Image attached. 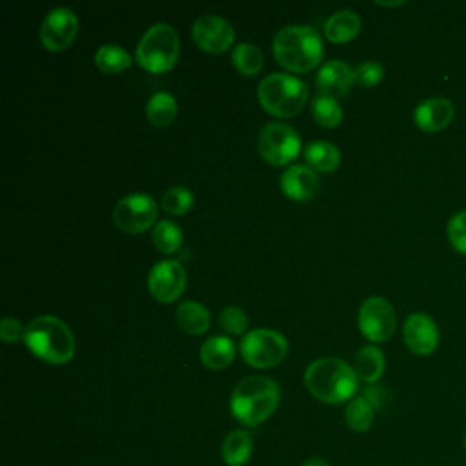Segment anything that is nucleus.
<instances>
[{"label": "nucleus", "mask_w": 466, "mask_h": 466, "mask_svg": "<svg viewBox=\"0 0 466 466\" xmlns=\"http://www.w3.org/2000/svg\"><path fill=\"white\" fill-rule=\"evenodd\" d=\"M453 115H455L453 104L442 96L426 98L413 111L415 124L426 133L442 131L444 127L450 126V122L453 120Z\"/></svg>", "instance_id": "16"}, {"label": "nucleus", "mask_w": 466, "mask_h": 466, "mask_svg": "<svg viewBox=\"0 0 466 466\" xmlns=\"http://www.w3.org/2000/svg\"><path fill=\"white\" fill-rule=\"evenodd\" d=\"M25 328H22L20 320L15 317H4L0 322V337L5 342H15L18 339H24Z\"/></svg>", "instance_id": "34"}, {"label": "nucleus", "mask_w": 466, "mask_h": 466, "mask_svg": "<svg viewBox=\"0 0 466 466\" xmlns=\"http://www.w3.org/2000/svg\"><path fill=\"white\" fill-rule=\"evenodd\" d=\"M158 206L146 193H131L122 197L113 208V222L124 233H142L157 218Z\"/></svg>", "instance_id": "9"}, {"label": "nucleus", "mask_w": 466, "mask_h": 466, "mask_svg": "<svg viewBox=\"0 0 466 466\" xmlns=\"http://www.w3.org/2000/svg\"><path fill=\"white\" fill-rule=\"evenodd\" d=\"M25 346L49 364H66L75 355V337L66 322L53 315L35 317L24 331Z\"/></svg>", "instance_id": "4"}, {"label": "nucleus", "mask_w": 466, "mask_h": 466, "mask_svg": "<svg viewBox=\"0 0 466 466\" xmlns=\"http://www.w3.org/2000/svg\"><path fill=\"white\" fill-rule=\"evenodd\" d=\"M306 162L317 171H333L340 164V151L328 140H315L306 146Z\"/></svg>", "instance_id": "23"}, {"label": "nucleus", "mask_w": 466, "mask_h": 466, "mask_svg": "<svg viewBox=\"0 0 466 466\" xmlns=\"http://www.w3.org/2000/svg\"><path fill=\"white\" fill-rule=\"evenodd\" d=\"M406 346L417 355H430L439 344V328L426 313H411L402 326Z\"/></svg>", "instance_id": "14"}, {"label": "nucleus", "mask_w": 466, "mask_h": 466, "mask_svg": "<svg viewBox=\"0 0 466 466\" xmlns=\"http://www.w3.org/2000/svg\"><path fill=\"white\" fill-rule=\"evenodd\" d=\"M306 388L322 402L340 404L353 397L359 386L355 370L340 359L324 357L313 360L304 373Z\"/></svg>", "instance_id": "1"}, {"label": "nucleus", "mask_w": 466, "mask_h": 466, "mask_svg": "<svg viewBox=\"0 0 466 466\" xmlns=\"http://www.w3.org/2000/svg\"><path fill=\"white\" fill-rule=\"evenodd\" d=\"M180 44L177 31L166 24H153L137 46L138 64L151 73H164L171 69L178 58Z\"/></svg>", "instance_id": "6"}, {"label": "nucleus", "mask_w": 466, "mask_h": 466, "mask_svg": "<svg viewBox=\"0 0 466 466\" xmlns=\"http://www.w3.org/2000/svg\"><path fill=\"white\" fill-rule=\"evenodd\" d=\"M288 351V340L280 331L257 328L248 331L240 340L242 359L253 368L277 366Z\"/></svg>", "instance_id": "7"}, {"label": "nucleus", "mask_w": 466, "mask_h": 466, "mask_svg": "<svg viewBox=\"0 0 466 466\" xmlns=\"http://www.w3.org/2000/svg\"><path fill=\"white\" fill-rule=\"evenodd\" d=\"M253 451L251 435L244 430H233L222 442V459L228 466H242L249 461Z\"/></svg>", "instance_id": "21"}, {"label": "nucleus", "mask_w": 466, "mask_h": 466, "mask_svg": "<svg viewBox=\"0 0 466 466\" xmlns=\"http://www.w3.org/2000/svg\"><path fill=\"white\" fill-rule=\"evenodd\" d=\"M371 406L373 410L375 408H382L386 404V399H388V391L382 388V386H377V384H370L366 390H364V395H362Z\"/></svg>", "instance_id": "35"}, {"label": "nucleus", "mask_w": 466, "mask_h": 466, "mask_svg": "<svg viewBox=\"0 0 466 466\" xmlns=\"http://www.w3.org/2000/svg\"><path fill=\"white\" fill-rule=\"evenodd\" d=\"M280 187L293 200H309L319 191V175L306 164H293L282 173Z\"/></svg>", "instance_id": "17"}, {"label": "nucleus", "mask_w": 466, "mask_h": 466, "mask_svg": "<svg viewBox=\"0 0 466 466\" xmlns=\"http://www.w3.org/2000/svg\"><path fill=\"white\" fill-rule=\"evenodd\" d=\"M355 84V69L342 60H328L317 73V86L324 96H342Z\"/></svg>", "instance_id": "15"}, {"label": "nucleus", "mask_w": 466, "mask_h": 466, "mask_svg": "<svg viewBox=\"0 0 466 466\" xmlns=\"http://www.w3.org/2000/svg\"><path fill=\"white\" fill-rule=\"evenodd\" d=\"M373 422V406L364 397H355L346 406V424L353 431H368Z\"/></svg>", "instance_id": "29"}, {"label": "nucleus", "mask_w": 466, "mask_h": 466, "mask_svg": "<svg viewBox=\"0 0 466 466\" xmlns=\"http://www.w3.org/2000/svg\"><path fill=\"white\" fill-rule=\"evenodd\" d=\"M191 36L200 49L208 53H222L233 44L235 31L222 16L204 15L193 22Z\"/></svg>", "instance_id": "13"}, {"label": "nucleus", "mask_w": 466, "mask_h": 466, "mask_svg": "<svg viewBox=\"0 0 466 466\" xmlns=\"http://www.w3.org/2000/svg\"><path fill=\"white\" fill-rule=\"evenodd\" d=\"M147 288L158 302H173L186 288V269L177 260H160L149 271Z\"/></svg>", "instance_id": "12"}, {"label": "nucleus", "mask_w": 466, "mask_h": 466, "mask_svg": "<svg viewBox=\"0 0 466 466\" xmlns=\"http://www.w3.org/2000/svg\"><path fill=\"white\" fill-rule=\"evenodd\" d=\"M235 357V344L226 335H213L200 346V360L209 370H222L231 364Z\"/></svg>", "instance_id": "19"}, {"label": "nucleus", "mask_w": 466, "mask_h": 466, "mask_svg": "<svg viewBox=\"0 0 466 466\" xmlns=\"http://www.w3.org/2000/svg\"><path fill=\"white\" fill-rule=\"evenodd\" d=\"M446 233H448L451 246L459 253L466 255V211H459L448 220Z\"/></svg>", "instance_id": "32"}, {"label": "nucleus", "mask_w": 466, "mask_h": 466, "mask_svg": "<svg viewBox=\"0 0 466 466\" xmlns=\"http://www.w3.org/2000/svg\"><path fill=\"white\" fill-rule=\"evenodd\" d=\"M257 96L260 106L275 116L297 115L308 98L306 84L288 73H271L258 84Z\"/></svg>", "instance_id": "5"}, {"label": "nucleus", "mask_w": 466, "mask_h": 466, "mask_svg": "<svg viewBox=\"0 0 466 466\" xmlns=\"http://www.w3.org/2000/svg\"><path fill=\"white\" fill-rule=\"evenodd\" d=\"M302 466H329V464L326 461H322V459H309Z\"/></svg>", "instance_id": "36"}, {"label": "nucleus", "mask_w": 466, "mask_h": 466, "mask_svg": "<svg viewBox=\"0 0 466 466\" xmlns=\"http://www.w3.org/2000/svg\"><path fill=\"white\" fill-rule=\"evenodd\" d=\"M311 113H313V118L317 120V124H320L322 127H335L342 120L340 104L335 98L324 96V95H319L311 102Z\"/></svg>", "instance_id": "28"}, {"label": "nucleus", "mask_w": 466, "mask_h": 466, "mask_svg": "<svg viewBox=\"0 0 466 466\" xmlns=\"http://www.w3.org/2000/svg\"><path fill=\"white\" fill-rule=\"evenodd\" d=\"M279 400L280 391L275 380L262 375H251L235 386L229 408L238 422L257 426L277 410Z\"/></svg>", "instance_id": "2"}, {"label": "nucleus", "mask_w": 466, "mask_h": 466, "mask_svg": "<svg viewBox=\"0 0 466 466\" xmlns=\"http://www.w3.org/2000/svg\"><path fill=\"white\" fill-rule=\"evenodd\" d=\"M177 324L189 335H200L209 328V311L197 300H184L175 313Z\"/></svg>", "instance_id": "20"}, {"label": "nucleus", "mask_w": 466, "mask_h": 466, "mask_svg": "<svg viewBox=\"0 0 466 466\" xmlns=\"http://www.w3.org/2000/svg\"><path fill=\"white\" fill-rule=\"evenodd\" d=\"M231 62L237 67L238 73L251 76L257 75L262 66H264V55L262 51L248 42H240L233 47V55H231Z\"/></svg>", "instance_id": "26"}, {"label": "nucleus", "mask_w": 466, "mask_h": 466, "mask_svg": "<svg viewBox=\"0 0 466 466\" xmlns=\"http://www.w3.org/2000/svg\"><path fill=\"white\" fill-rule=\"evenodd\" d=\"M360 31V16L351 9H340L324 22V35L329 42L344 44Z\"/></svg>", "instance_id": "18"}, {"label": "nucleus", "mask_w": 466, "mask_h": 466, "mask_svg": "<svg viewBox=\"0 0 466 466\" xmlns=\"http://www.w3.org/2000/svg\"><path fill=\"white\" fill-rule=\"evenodd\" d=\"M384 76V67L379 62L366 60L355 67V84L362 87L377 86Z\"/></svg>", "instance_id": "33"}, {"label": "nucleus", "mask_w": 466, "mask_h": 466, "mask_svg": "<svg viewBox=\"0 0 466 466\" xmlns=\"http://www.w3.org/2000/svg\"><path fill=\"white\" fill-rule=\"evenodd\" d=\"M95 64L102 73L116 75V73H122L124 69L129 67L131 56L124 47H120L116 44H106V46L96 49Z\"/></svg>", "instance_id": "25"}, {"label": "nucleus", "mask_w": 466, "mask_h": 466, "mask_svg": "<svg viewBox=\"0 0 466 466\" xmlns=\"http://www.w3.org/2000/svg\"><path fill=\"white\" fill-rule=\"evenodd\" d=\"M146 116L153 126H169L177 116V102L171 93L158 91L146 104Z\"/></svg>", "instance_id": "24"}, {"label": "nucleus", "mask_w": 466, "mask_h": 466, "mask_svg": "<svg viewBox=\"0 0 466 466\" xmlns=\"http://www.w3.org/2000/svg\"><path fill=\"white\" fill-rule=\"evenodd\" d=\"M386 368L384 355L375 346H364L355 355V373L368 384L377 382Z\"/></svg>", "instance_id": "22"}, {"label": "nucleus", "mask_w": 466, "mask_h": 466, "mask_svg": "<svg viewBox=\"0 0 466 466\" xmlns=\"http://www.w3.org/2000/svg\"><path fill=\"white\" fill-rule=\"evenodd\" d=\"M78 31V18L69 7L51 9L40 24V42L51 51H62L71 46Z\"/></svg>", "instance_id": "11"}, {"label": "nucleus", "mask_w": 466, "mask_h": 466, "mask_svg": "<svg viewBox=\"0 0 466 466\" xmlns=\"http://www.w3.org/2000/svg\"><path fill=\"white\" fill-rule=\"evenodd\" d=\"M153 244L162 253H175L182 244V229L171 220H160L153 228Z\"/></svg>", "instance_id": "27"}, {"label": "nucleus", "mask_w": 466, "mask_h": 466, "mask_svg": "<svg viewBox=\"0 0 466 466\" xmlns=\"http://www.w3.org/2000/svg\"><path fill=\"white\" fill-rule=\"evenodd\" d=\"M160 204L171 215H184L193 208V193L184 186H173L162 195Z\"/></svg>", "instance_id": "30"}, {"label": "nucleus", "mask_w": 466, "mask_h": 466, "mask_svg": "<svg viewBox=\"0 0 466 466\" xmlns=\"http://www.w3.org/2000/svg\"><path fill=\"white\" fill-rule=\"evenodd\" d=\"M395 311L393 306L382 297H370L360 304L359 309V329L360 333L373 340L384 342L395 331Z\"/></svg>", "instance_id": "10"}, {"label": "nucleus", "mask_w": 466, "mask_h": 466, "mask_svg": "<svg viewBox=\"0 0 466 466\" xmlns=\"http://www.w3.org/2000/svg\"><path fill=\"white\" fill-rule=\"evenodd\" d=\"M322 40L311 25H286L273 38L277 62L295 73L311 71L322 58Z\"/></svg>", "instance_id": "3"}, {"label": "nucleus", "mask_w": 466, "mask_h": 466, "mask_svg": "<svg viewBox=\"0 0 466 466\" xmlns=\"http://www.w3.org/2000/svg\"><path fill=\"white\" fill-rule=\"evenodd\" d=\"M464 450H466V435H464Z\"/></svg>", "instance_id": "37"}, {"label": "nucleus", "mask_w": 466, "mask_h": 466, "mask_svg": "<svg viewBox=\"0 0 466 466\" xmlns=\"http://www.w3.org/2000/svg\"><path fill=\"white\" fill-rule=\"evenodd\" d=\"M218 324L228 335H242L248 328V315L238 306H226L218 315Z\"/></svg>", "instance_id": "31"}, {"label": "nucleus", "mask_w": 466, "mask_h": 466, "mask_svg": "<svg viewBox=\"0 0 466 466\" xmlns=\"http://www.w3.org/2000/svg\"><path fill=\"white\" fill-rule=\"evenodd\" d=\"M299 151L300 137L291 126L282 122H269L262 127L258 135V153L266 162L282 166L293 160Z\"/></svg>", "instance_id": "8"}]
</instances>
